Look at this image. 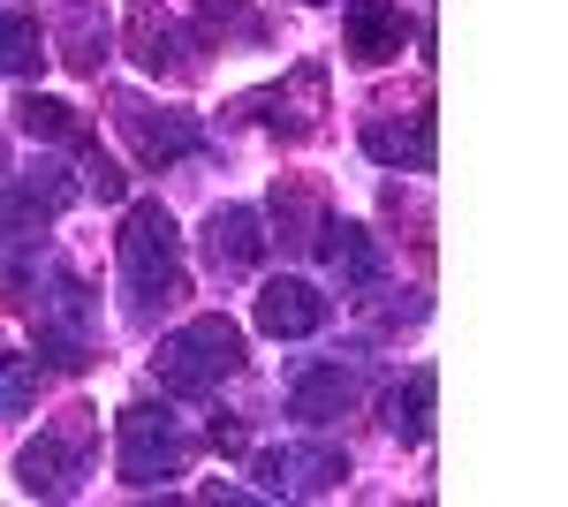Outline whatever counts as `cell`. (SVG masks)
I'll list each match as a JSON object with an SVG mask.
<instances>
[{
  "mask_svg": "<svg viewBox=\"0 0 568 507\" xmlns=\"http://www.w3.org/2000/svg\"><path fill=\"white\" fill-rule=\"evenodd\" d=\"M114 257H122V281H130L136 311H168L182 303V235L168 205H130L122 212V235H114Z\"/></svg>",
  "mask_w": 568,
  "mask_h": 507,
  "instance_id": "1",
  "label": "cell"
},
{
  "mask_svg": "<svg viewBox=\"0 0 568 507\" xmlns=\"http://www.w3.org/2000/svg\"><path fill=\"white\" fill-rule=\"evenodd\" d=\"M160 386L168 394H213L227 372H243V326L235 318H220V311H205V318H190L182 334L160 341Z\"/></svg>",
  "mask_w": 568,
  "mask_h": 507,
  "instance_id": "2",
  "label": "cell"
},
{
  "mask_svg": "<svg viewBox=\"0 0 568 507\" xmlns=\"http://www.w3.org/2000/svg\"><path fill=\"white\" fill-rule=\"evenodd\" d=\"M84 455H91V409H61V424H45L39 439L16 455V485L39 493V500H61V493H77Z\"/></svg>",
  "mask_w": 568,
  "mask_h": 507,
  "instance_id": "3",
  "label": "cell"
},
{
  "mask_svg": "<svg viewBox=\"0 0 568 507\" xmlns=\"http://www.w3.org/2000/svg\"><path fill=\"white\" fill-rule=\"evenodd\" d=\"M182 424L160 409V402H130L122 409V455H114V469H122V485H160V477H182Z\"/></svg>",
  "mask_w": 568,
  "mask_h": 507,
  "instance_id": "4",
  "label": "cell"
},
{
  "mask_svg": "<svg viewBox=\"0 0 568 507\" xmlns=\"http://www.w3.org/2000/svg\"><path fill=\"white\" fill-rule=\"evenodd\" d=\"M114 122H122V136L136 144V160H144V168H175L182 152H197V122L175 114V107L136 99V91H114Z\"/></svg>",
  "mask_w": 568,
  "mask_h": 507,
  "instance_id": "5",
  "label": "cell"
},
{
  "mask_svg": "<svg viewBox=\"0 0 568 507\" xmlns=\"http://www.w3.org/2000/svg\"><path fill=\"white\" fill-rule=\"evenodd\" d=\"M235 114H251V122L265 129H281V136H318V114H326V69L318 61H304L288 84H273V91H251Z\"/></svg>",
  "mask_w": 568,
  "mask_h": 507,
  "instance_id": "6",
  "label": "cell"
},
{
  "mask_svg": "<svg viewBox=\"0 0 568 507\" xmlns=\"http://www.w3.org/2000/svg\"><path fill=\"white\" fill-rule=\"evenodd\" d=\"M364 152H372L379 168H433V114H425V107H409V114L379 107V114L364 122Z\"/></svg>",
  "mask_w": 568,
  "mask_h": 507,
  "instance_id": "7",
  "label": "cell"
},
{
  "mask_svg": "<svg viewBox=\"0 0 568 507\" xmlns=\"http://www.w3.org/2000/svg\"><path fill=\"white\" fill-rule=\"evenodd\" d=\"M258 251H265V235H258V212L251 205H220L205 220V265L213 273L243 281V273H258Z\"/></svg>",
  "mask_w": 568,
  "mask_h": 507,
  "instance_id": "8",
  "label": "cell"
},
{
  "mask_svg": "<svg viewBox=\"0 0 568 507\" xmlns=\"http://www.w3.org/2000/svg\"><path fill=\"white\" fill-rule=\"evenodd\" d=\"M258 477L273 493H334L349 477V455L342 447H281V455L258 463Z\"/></svg>",
  "mask_w": 568,
  "mask_h": 507,
  "instance_id": "9",
  "label": "cell"
},
{
  "mask_svg": "<svg viewBox=\"0 0 568 507\" xmlns=\"http://www.w3.org/2000/svg\"><path fill=\"white\" fill-rule=\"evenodd\" d=\"M326 311H334V303L318 296L311 281H265L258 326H265L273 341H304V334H318V326H326Z\"/></svg>",
  "mask_w": 568,
  "mask_h": 507,
  "instance_id": "10",
  "label": "cell"
},
{
  "mask_svg": "<svg viewBox=\"0 0 568 507\" xmlns=\"http://www.w3.org/2000/svg\"><path fill=\"white\" fill-rule=\"evenodd\" d=\"M342 31H349V53L364 61V69L402 61V39H409V23H402V8H394V0H349Z\"/></svg>",
  "mask_w": 568,
  "mask_h": 507,
  "instance_id": "11",
  "label": "cell"
},
{
  "mask_svg": "<svg viewBox=\"0 0 568 507\" xmlns=\"http://www.w3.org/2000/svg\"><path fill=\"white\" fill-rule=\"evenodd\" d=\"M273 243H288V251H311L318 243V227H326V197H318V182H304V174H281L273 182Z\"/></svg>",
  "mask_w": 568,
  "mask_h": 507,
  "instance_id": "12",
  "label": "cell"
},
{
  "mask_svg": "<svg viewBox=\"0 0 568 507\" xmlns=\"http://www.w3.org/2000/svg\"><path fill=\"white\" fill-rule=\"evenodd\" d=\"M130 53H136V69H152V77H190L182 39H175V23L160 16V0H130Z\"/></svg>",
  "mask_w": 568,
  "mask_h": 507,
  "instance_id": "13",
  "label": "cell"
},
{
  "mask_svg": "<svg viewBox=\"0 0 568 507\" xmlns=\"http://www.w3.org/2000/svg\"><path fill=\"white\" fill-rule=\"evenodd\" d=\"M318 251H326V265H334V281L342 288H379V243H372V227H356V220H342V227H318Z\"/></svg>",
  "mask_w": 568,
  "mask_h": 507,
  "instance_id": "14",
  "label": "cell"
},
{
  "mask_svg": "<svg viewBox=\"0 0 568 507\" xmlns=\"http://www.w3.org/2000/svg\"><path fill=\"white\" fill-rule=\"evenodd\" d=\"M288 409L304 424H334L356 409V372H342V364H326V372H311V379H296V394H288Z\"/></svg>",
  "mask_w": 568,
  "mask_h": 507,
  "instance_id": "15",
  "label": "cell"
},
{
  "mask_svg": "<svg viewBox=\"0 0 568 507\" xmlns=\"http://www.w3.org/2000/svg\"><path fill=\"white\" fill-rule=\"evenodd\" d=\"M61 61H69L77 77H99V61H106V23H99L91 0H69V8H61Z\"/></svg>",
  "mask_w": 568,
  "mask_h": 507,
  "instance_id": "16",
  "label": "cell"
},
{
  "mask_svg": "<svg viewBox=\"0 0 568 507\" xmlns=\"http://www.w3.org/2000/svg\"><path fill=\"white\" fill-rule=\"evenodd\" d=\"M433 394H439L433 364H417V372L387 394V432L394 439H425V432H433Z\"/></svg>",
  "mask_w": 568,
  "mask_h": 507,
  "instance_id": "17",
  "label": "cell"
},
{
  "mask_svg": "<svg viewBox=\"0 0 568 507\" xmlns=\"http://www.w3.org/2000/svg\"><path fill=\"white\" fill-rule=\"evenodd\" d=\"M16 129H23V136H53V144H77V152L91 144V129L77 122V107L39 99V91H23V99H16Z\"/></svg>",
  "mask_w": 568,
  "mask_h": 507,
  "instance_id": "18",
  "label": "cell"
},
{
  "mask_svg": "<svg viewBox=\"0 0 568 507\" xmlns=\"http://www.w3.org/2000/svg\"><path fill=\"white\" fill-rule=\"evenodd\" d=\"M39 61H45L39 16H31V8H0V69H8V77H31Z\"/></svg>",
  "mask_w": 568,
  "mask_h": 507,
  "instance_id": "19",
  "label": "cell"
},
{
  "mask_svg": "<svg viewBox=\"0 0 568 507\" xmlns=\"http://www.w3.org/2000/svg\"><path fill=\"white\" fill-rule=\"evenodd\" d=\"M84 190H99V197H122V168H114V160H99L91 144H84Z\"/></svg>",
  "mask_w": 568,
  "mask_h": 507,
  "instance_id": "20",
  "label": "cell"
},
{
  "mask_svg": "<svg viewBox=\"0 0 568 507\" xmlns=\"http://www.w3.org/2000/svg\"><path fill=\"white\" fill-rule=\"evenodd\" d=\"M205 439H213L220 455H243V424H235V417H213V432H205Z\"/></svg>",
  "mask_w": 568,
  "mask_h": 507,
  "instance_id": "21",
  "label": "cell"
},
{
  "mask_svg": "<svg viewBox=\"0 0 568 507\" xmlns=\"http://www.w3.org/2000/svg\"><path fill=\"white\" fill-rule=\"evenodd\" d=\"M0 364H8V356H0Z\"/></svg>",
  "mask_w": 568,
  "mask_h": 507,
  "instance_id": "22",
  "label": "cell"
}]
</instances>
